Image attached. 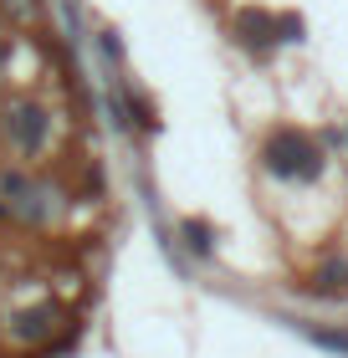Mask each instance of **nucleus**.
Returning a JSON list of instances; mask_svg holds the SVG:
<instances>
[{
    "mask_svg": "<svg viewBox=\"0 0 348 358\" xmlns=\"http://www.w3.org/2000/svg\"><path fill=\"white\" fill-rule=\"evenodd\" d=\"M261 164H267V174H277V179L312 185V179L323 174V149L307 134H297V128H272V134L261 138Z\"/></svg>",
    "mask_w": 348,
    "mask_h": 358,
    "instance_id": "f257e3e1",
    "label": "nucleus"
},
{
    "mask_svg": "<svg viewBox=\"0 0 348 358\" xmlns=\"http://www.w3.org/2000/svg\"><path fill=\"white\" fill-rule=\"evenodd\" d=\"M0 128H6V138H11L15 154L36 159V154L46 149V128H52V118H46L41 103H11L6 118H0Z\"/></svg>",
    "mask_w": 348,
    "mask_h": 358,
    "instance_id": "f03ea898",
    "label": "nucleus"
},
{
    "mask_svg": "<svg viewBox=\"0 0 348 358\" xmlns=\"http://www.w3.org/2000/svg\"><path fill=\"white\" fill-rule=\"evenodd\" d=\"M236 36L246 52H256L261 62L272 57V46H277V10H261V6H241L236 10Z\"/></svg>",
    "mask_w": 348,
    "mask_h": 358,
    "instance_id": "7ed1b4c3",
    "label": "nucleus"
},
{
    "mask_svg": "<svg viewBox=\"0 0 348 358\" xmlns=\"http://www.w3.org/2000/svg\"><path fill=\"white\" fill-rule=\"evenodd\" d=\"M52 328H57V307H52V302L21 307V313L11 317V338H15V343H46Z\"/></svg>",
    "mask_w": 348,
    "mask_h": 358,
    "instance_id": "20e7f679",
    "label": "nucleus"
},
{
    "mask_svg": "<svg viewBox=\"0 0 348 358\" xmlns=\"http://www.w3.org/2000/svg\"><path fill=\"white\" fill-rule=\"evenodd\" d=\"M179 236H185V246H190L195 256H210V251H215V231H210V220H200V215L179 220Z\"/></svg>",
    "mask_w": 348,
    "mask_h": 358,
    "instance_id": "39448f33",
    "label": "nucleus"
},
{
    "mask_svg": "<svg viewBox=\"0 0 348 358\" xmlns=\"http://www.w3.org/2000/svg\"><path fill=\"white\" fill-rule=\"evenodd\" d=\"M31 189H36V179H31L26 169H0V200L6 205H21Z\"/></svg>",
    "mask_w": 348,
    "mask_h": 358,
    "instance_id": "423d86ee",
    "label": "nucleus"
},
{
    "mask_svg": "<svg viewBox=\"0 0 348 358\" xmlns=\"http://www.w3.org/2000/svg\"><path fill=\"white\" fill-rule=\"evenodd\" d=\"M302 333L318 348H328V353H348V328H318V322H312V328H302Z\"/></svg>",
    "mask_w": 348,
    "mask_h": 358,
    "instance_id": "0eeeda50",
    "label": "nucleus"
},
{
    "mask_svg": "<svg viewBox=\"0 0 348 358\" xmlns=\"http://www.w3.org/2000/svg\"><path fill=\"white\" fill-rule=\"evenodd\" d=\"M307 36V21L292 10H277V41H302Z\"/></svg>",
    "mask_w": 348,
    "mask_h": 358,
    "instance_id": "6e6552de",
    "label": "nucleus"
},
{
    "mask_svg": "<svg viewBox=\"0 0 348 358\" xmlns=\"http://www.w3.org/2000/svg\"><path fill=\"white\" fill-rule=\"evenodd\" d=\"M323 143H328V149H348V134H343V128H323Z\"/></svg>",
    "mask_w": 348,
    "mask_h": 358,
    "instance_id": "1a4fd4ad",
    "label": "nucleus"
},
{
    "mask_svg": "<svg viewBox=\"0 0 348 358\" xmlns=\"http://www.w3.org/2000/svg\"><path fill=\"white\" fill-rule=\"evenodd\" d=\"M0 6H6L11 15H26V0H0Z\"/></svg>",
    "mask_w": 348,
    "mask_h": 358,
    "instance_id": "9d476101",
    "label": "nucleus"
}]
</instances>
